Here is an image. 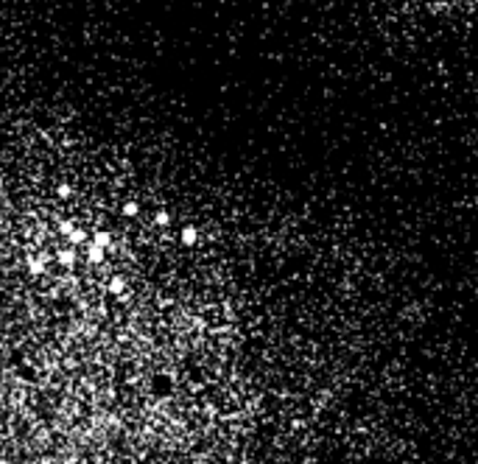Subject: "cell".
<instances>
[{
  "label": "cell",
  "instance_id": "6da1fadb",
  "mask_svg": "<svg viewBox=\"0 0 478 464\" xmlns=\"http://www.w3.org/2000/svg\"><path fill=\"white\" fill-rule=\"evenodd\" d=\"M84 246H87V260H90L92 266H98V263H104V260H106V249L95 246L92 240H87Z\"/></svg>",
  "mask_w": 478,
  "mask_h": 464
},
{
  "label": "cell",
  "instance_id": "7a4b0ae2",
  "mask_svg": "<svg viewBox=\"0 0 478 464\" xmlns=\"http://www.w3.org/2000/svg\"><path fill=\"white\" fill-rule=\"evenodd\" d=\"M56 260L62 263L64 268H73V266H76V260H78V254H76V249H59Z\"/></svg>",
  "mask_w": 478,
  "mask_h": 464
},
{
  "label": "cell",
  "instance_id": "3957f363",
  "mask_svg": "<svg viewBox=\"0 0 478 464\" xmlns=\"http://www.w3.org/2000/svg\"><path fill=\"white\" fill-rule=\"evenodd\" d=\"M179 240H182V246H196L199 230H196V227H182V232H179Z\"/></svg>",
  "mask_w": 478,
  "mask_h": 464
},
{
  "label": "cell",
  "instance_id": "277c9868",
  "mask_svg": "<svg viewBox=\"0 0 478 464\" xmlns=\"http://www.w3.org/2000/svg\"><path fill=\"white\" fill-rule=\"evenodd\" d=\"M106 291H109V294H115V296H123V291H126V280H123L120 274L109 277V282H106Z\"/></svg>",
  "mask_w": 478,
  "mask_h": 464
},
{
  "label": "cell",
  "instance_id": "5b68a950",
  "mask_svg": "<svg viewBox=\"0 0 478 464\" xmlns=\"http://www.w3.org/2000/svg\"><path fill=\"white\" fill-rule=\"evenodd\" d=\"M67 240H70V246H84V243H87V230L73 227V230L67 232Z\"/></svg>",
  "mask_w": 478,
  "mask_h": 464
},
{
  "label": "cell",
  "instance_id": "8992f818",
  "mask_svg": "<svg viewBox=\"0 0 478 464\" xmlns=\"http://www.w3.org/2000/svg\"><path fill=\"white\" fill-rule=\"evenodd\" d=\"M25 263H28V271L34 277H39L45 271V257H39V254H28V260Z\"/></svg>",
  "mask_w": 478,
  "mask_h": 464
},
{
  "label": "cell",
  "instance_id": "52a82bcc",
  "mask_svg": "<svg viewBox=\"0 0 478 464\" xmlns=\"http://www.w3.org/2000/svg\"><path fill=\"white\" fill-rule=\"evenodd\" d=\"M92 243L101 249H112V235L106 230H95V235H92Z\"/></svg>",
  "mask_w": 478,
  "mask_h": 464
},
{
  "label": "cell",
  "instance_id": "ba28073f",
  "mask_svg": "<svg viewBox=\"0 0 478 464\" xmlns=\"http://www.w3.org/2000/svg\"><path fill=\"white\" fill-rule=\"evenodd\" d=\"M154 224L157 227H168L171 224V213L168 210H157L154 213Z\"/></svg>",
  "mask_w": 478,
  "mask_h": 464
},
{
  "label": "cell",
  "instance_id": "9c48e42d",
  "mask_svg": "<svg viewBox=\"0 0 478 464\" xmlns=\"http://www.w3.org/2000/svg\"><path fill=\"white\" fill-rule=\"evenodd\" d=\"M120 213H123L126 218H132V216H137V213H140V204H137V202H126L123 207H120Z\"/></svg>",
  "mask_w": 478,
  "mask_h": 464
},
{
  "label": "cell",
  "instance_id": "30bf717a",
  "mask_svg": "<svg viewBox=\"0 0 478 464\" xmlns=\"http://www.w3.org/2000/svg\"><path fill=\"white\" fill-rule=\"evenodd\" d=\"M56 196H59V199H70V196H73V185H67V182L56 185Z\"/></svg>",
  "mask_w": 478,
  "mask_h": 464
},
{
  "label": "cell",
  "instance_id": "8fae6325",
  "mask_svg": "<svg viewBox=\"0 0 478 464\" xmlns=\"http://www.w3.org/2000/svg\"><path fill=\"white\" fill-rule=\"evenodd\" d=\"M73 227H76V224H73V221H64V224H62V235H67V232H70Z\"/></svg>",
  "mask_w": 478,
  "mask_h": 464
},
{
  "label": "cell",
  "instance_id": "7c38bea8",
  "mask_svg": "<svg viewBox=\"0 0 478 464\" xmlns=\"http://www.w3.org/2000/svg\"><path fill=\"white\" fill-rule=\"evenodd\" d=\"M3 182H6V174H3V171H0V188H3Z\"/></svg>",
  "mask_w": 478,
  "mask_h": 464
}]
</instances>
